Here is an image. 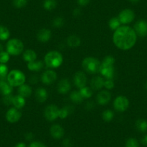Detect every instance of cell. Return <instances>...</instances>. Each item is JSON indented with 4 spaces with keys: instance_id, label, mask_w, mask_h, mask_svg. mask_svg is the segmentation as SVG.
<instances>
[{
    "instance_id": "cell-27",
    "label": "cell",
    "mask_w": 147,
    "mask_h": 147,
    "mask_svg": "<svg viewBox=\"0 0 147 147\" xmlns=\"http://www.w3.org/2000/svg\"><path fill=\"white\" fill-rule=\"evenodd\" d=\"M70 99L73 102L76 103V104H79V103L82 102L84 100V98L80 94V91H73L70 94Z\"/></svg>"
},
{
    "instance_id": "cell-26",
    "label": "cell",
    "mask_w": 147,
    "mask_h": 147,
    "mask_svg": "<svg viewBox=\"0 0 147 147\" xmlns=\"http://www.w3.org/2000/svg\"><path fill=\"white\" fill-rule=\"evenodd\" d=\"M73 107L70 105H66L61 109H59V118L61 119H65L72 113Z\"/></svg>"
},
{
    "instance_id": "cell-21",
    "label": "cell",
    "mask_w": 147,
    "mask_h": 147,
    "mask_svg": "<svg viewBox=\"0 0 147 147\" xmlns=\"http://www.w3.org/2000/svg\"><path fill=\"white\" fill-rule=\"evenodd\" d=\"M35 94L37 101L39 102H43L48 98L47 91H46V89L43 88V87H40V88L37 89Z\"/></svg>"
},
{
    "instance_id": "cell-51",
    "label": "cell",
    "mask_w": 147,
    "mask_h": 147,
    "mask_svg": "<svg viewBox=\"0 0 147 147\" xmlns=\"http://www.w3.org/2000/svg\"><path fill=\"white\" fill-rule=\"evenodd\" d=\"M2 51H3V46H2V45L0 43V52H2Z\"/></svg>"
},
{
    "instance_id": "cell-37",
    "label": "cell",
    "mask_w": 147,
    "mask_h": 147,
    "mask_svg": "<svg viewBox=\"0 0 147 147\" xmlns=\"http://www.w3.org/2000/svg\"><path fill=\"white\" fill-rule=\"evenodd\" d=\"M28 2V0H13L12 3L16 8L21 9V8H23L24 7L26 6Z\"/></svg>"
},
{
    "instance_id": "cell-23",
    "label": "cell",
    "mask_w": 147,
    "mask_h": 147,
    "mask_svg": "<svg viewBox=\"0 0 147 147\" xmlns=\"http://www.w3.org/2000/svg\"><path fill=\"white\" fill-rule=\"evenodd\" d=\"M44 66V63L42 61H34L28 63V68L31 71H39Z\"/></svg>"
},
{
    "instance_id": "cell-35",
    "label": "cell",
    "mask_w": 147,
    "mask_h": 147,
    "mask_svg": "<svg viewBox=\"0 0 147 147\" xmlns=\"http://www.w3.org/2000/svg\"><path fill=\"white\" fill-rule=\"evenodd\" d=\"M9 59H10V55L7 51H2V52H0V63L6 64L9 61Z\"/></svg>"
},
{
    "instance_id": "cell-13",
    "label": "cell",
    "mask_w": 147,
    "mask_h": 147,
    "mask_svg": "<svg viewBox=\"0 0 147 147\" xmlns=\"http://www.w3.org/2000/svg\"><path fill=\"white\" fill-rule=\"evenodd\" d=\"M74 82L77 87L81 89L87 85V77L82 71H78L74 74Z\"/></svg>"
},
{
    "instance_id": "cell-44",
    "label": "cell",
    "mask_w": 147,
    "mask_h": 147,
    "mask_svg": "<svg viewBox=\"0 0 147 147\" xmlns=\"http://www.w3.org/2000/svg\"><path fill=\"white\" fill-rule=\"evenodd\" d=\"M25 139H26L27 141H32V139L34 138V135L32 132H28L25 134Z\"/></svg>"
},
{
    "instance_id": "cell-5",
    "label": "cell",
    "mask_w": 147,
    "mask_h": 147,
    "mask_svg": "<svg viewBox=\"0 0 147 147\" xmlns=\"http://www.w3.org/2000/svg\"><path fill=\"white\" fill-rule=\"evenodd\" d=\"M6 49L9 55L18 56L23 52L24 44L20 39L12 38L8 40Z\"/></svg>"
},
{
    "instance_id": "cell-49",
    "label": "cell",
    "mask_w": 147,
    "mask_h": 147,
    "mask_svg": "<svg viewBox=\"0 0 147 147\" xmlns=\"http://www.w3.org/2000/svg\"><path fill=\"white\" fill-rule=\"evenodd\" d=\"M14 147H27L26 144L24 142H19L16 144Z\"/></svg>"
},
{
    "instance_id": "cell-22",
    "label": "cell",
    "mask_w": 147,
    "mask_h": 147,
    "mask_svg": "<svg viewBox=\"0 0 147 147\" xmlns=\"http://www.w3.org/2000/svg\"><path fill=\"white\" fill-rule=\"evenodd\" d=\"M22 58H23L24 61L29 63V62L36 61L37 54L35 52V51L32 50V49H27V50H25L23 52Z\"/></svg>"
},
{
    "instance_id": "cell-42",
    "label": "cell",
    "mask_w": 147,
    "mask_h": 147,
    "mask_svg": "<svg viewBox=\"0 0 147 147\" xmlns=\"http://www.w3.org/2000/svg\"><path fill=\"white\" fill-rule=\"evenodd\" d=\"M62 145H63V147H72L73 143H72L71 140L70 138H65V139L63 140Z\"/></svg>"
},
{
    "instance_id": "cell-12",
    "label": "cell",
    "mask_w": 147,
    "mask_h": 147,
    "mask_svg": "<svg viewBox=\"0 0 147 147\" xmlns=\"http://www.w3.org/2000/svg\"><path fill=\"white\" fill-rule=\"evenodd\" d=\"M134 30L137 35L140 37H145L147 35V21L141 20L134 25Z\"/></svg>"
},
{
    "instance_id": "cell-45",
    "label": "cell",
    "mask_w": 147,
    "mask_h": 147,
    "mask_svg": "<svg viewBox=\"0 0 147 147\" xmlns=\"http://www.w3.org/2000/svg\"><path fill=\"white\" fill-rule=\"evenodd\" d=\"M82 14V11L80 8H76V9H74L73 11V15L75 17H79Z\"/></svg>"
},
{
    "instance_id": "cell-39",
    "label": "cell",
    "mask_w": 147,
    "mask_h": 147,
    "mask_svg": "<svg viewBox=\"0 0 147 147\" xmlns=\"http://www.w3.org/2000/svg\"><path fill=\"white\" fill-rule=\"evenodd\" d=\"M104 87H105L107 90H112L115 87V84H114V82L113 80H105L104 82Z\"/></svg>"
},
{
    "instance_id": "cell-40",
    "label": "cell",
    "mask_w": 147,
    "mask_h": 147,
    "mask_svg": "<svg viewBox=\"0 0 147 147\" xmlns=\"http://www.w3.org/2000/svg\"><path fill=\"white\" fill-rule=\"evenodd\" d=\"M14 96H12V94H8V95L4 96L3 97V102L4 104L6 105H9L12 104V99H13Z\"/></svg>"
},
{
    "instance_id": "cell-36",
    "label": "cell",
    "mask_w": 147,
    "mask_h": 147,
    "mask_svg": "<svg viewBox=\"0 0 147 147\" xmlns=\"http://www.w3.org/2000/svg\"><path fill=\"white\" fill-rule=\"evenodd\" d=\"M52 24H53V26L54 28H60L63 27V24H64V20L61 17H57V18H56L53 20Z\"/></svg>"
},
{
    "instance_id": "cell-29",
    "label": "cell",
    "mask_w": 147,
    "mask_h": 147,
    "mask_svg": "<svg viewBox=\"0 0 147 147\" xmlns=\"http://www.w3.org/2000/svg\"><path fill=\"white\" fill-rule=\"evenodd\" d=\"M136 127L140 132H146L147 131V121L144 119H138L136 122Z\"/></svg>"
},
{
    "instance_id": "cell-11",
    "label": "cell",
    "mask_w": 147,
    "mask_h": 147,
    "mask_svg": "<svg viewBox=\"0 0 147 147\" xmlns=\"http://www.w3.org/2000/svg\"><path fill=\"white\" fill-rule=\"evenodd\" d=\"M57 79V74L54 71L51 69L46 70L43 73L41 76V81L43 84L49 85L54 82Z\"/></svg>"
},
{
    "instance_id": "cell-25",
    "label": "cell",
    "mask_w": 147,
    "mask_h": 147,
    "mask_svg": "<svg viewBox=\"0 0 147 147\" xmlns=\"http://www.w3.org/2000/svg\"><path fill=\"white\" fill-rule=\"evenodd\" d=\"M15 107L18 109H21L25 106V98L20 95L14 96L12 99V104Z\"/></svg>"
},
{
    "instance_id": "cell-52",
    "label": "cell",
    "mask_w": 147,
    "mask_h": 147,
    "mask_svg": "<svg viewBox=\"0 0 147 147\" xmlns=\"http://www.w3.org/2000/svg\"><path fill=\"white\" fill-rule=\"evenodd\" d=\"M145 87H146V89H147V82H146V84H145Z\"/></svg>"
},
{
    "instance_id": "cell-46",
    "label": "cell",
    "mask_w": 147,
    "mask_h": 147,
    "mask_svg": "<svg viewBox=\"0 0 147 147\" xmlns=\"http://www.w3.org/2000/svg\"><path fill=\"white\" fill-rule=\"evenodd\" d=\"M93 107H94V104H93L92 102H88L86 105V108L88 109V110H92Z\"/></svg>"
},
{
    "instance_id": "cell-3",
    "label": "cell",
    "mask_w": 147,
    "mask_h": 147,
    "mask_svg": "<svg viewBox=\"0 0 147 147\" xmlns=\"http://www.w3.org/2000/svg\"><path fill=\"white\" fill-rule=\"evenodd\" d=\"M26 77L24 73L18 69H13L10 71L8 73L7 77V81L9 82V84L14 87H18L25 84Z\"/></svg>"
},
{
    "instance_id": "cell-6",
    "label": "cell",
    "mask_w": 147,
    "mask_h": 147,
    "mask_svg": "<svg viewBox=\"0 0 147 147\" xmlns=\"http://www.w3.org/2000/svg\"><path fill=\"white\" fill-rule=\"evenodd\" d=\"M113 106L115 110L118 112H124L129 107V100L125 96H118L114 100Z\"/></svg>"
},
{
    "instance_id": "cell-10",
    "label": "cell",
    "mask_w": 147,
    "mask_h": 147,
    "mask_svg": "<svg viewBox=\"0 0 147 147\" xmlns=\"http://www.w3.org/2000/svg\"><path fill=\"white\" fill-rule=\"evenodd\" d=\"M100 73L107 80H113L114 77V74H115L114 65L101 63Z\"/></svg>"
},
{
    "instance_id": "cell-20",
    "label": "cell",
    "mask_w": 147,
    "mask_h": 147,
    "mask_svg": "<svg viewBox=\"0 0 147 147\" xmlns=\"http://www.w3.org/2000/svg\"><path fill=\"white\" fill-rule=\"evenodd\" d=\"M32 88L28 84H24L20 86L19 88H18V94L25 97V98L29 97L32 94Z\"/></svg>"
},
{
    "instance_id": "cell-41",
    "label": "cell",
    "mask_w": 147,
    "mask_h": 147,
    "mask_svg": "<svg viewBox=\"0 0 147 147\" xmlns=\"http://www.w3.org/2000/svg\"><path fill=\"white\" fill-rule=\"evenodd\" d=\"M28 147H47L46 146V144H43L41 141H32L30 144H29Z\"/></svg>"
},
{
    "instance_id": "cell-47",
    "label": "cell",
    "mask_w": 147,
    "mask_h": 147,
    "mask_svg": "<svg viewBox=\"0 0 147 147\" xmlns=\"http://www.w3.org/2000/svg\"><path fill=\"white\" fill-rule=\"evenodd\" d=\"M141 143L143 145L147 146V135H145L143 137V138L141 139Z\"/></svg>"
},
{
    "instance_id": "cell-2",
    "label": "cell",
    "mask_w": 147,
    "mask_h": 147,
    "mask_svg": "<svg viewBox=\"0 0 147 147\" xmlns=\"http://www.w3.org/2000/svg\"><path fill=\"white\" fill-rule=\"evenodd\" d=\"M44 63L46 66L51 69L59 67L63 63V56L56 51H51L45 56Z\"/></svg>"
},
{
    "instance_id": "cell-8",
    "label": "cell",
    "mask_w": 147,
    "mask_h": 147,
    "mask_svg": "<svg viewBox=\"0 0 147 147\" xmlns=\"http://www.w3.org/2000/svg\"><path fill=\"white\" fill-rule=\"evenodd\" d=\"M59 108L55 105H49L44 110V116L49 121H53L59 118Z\"/></svg>"
},
{
    "instance_id": "cell-18",
    "label": "cell",
    "mask_w": 147,
    "mask_h": 147,
    "mask_svg": "<svg viewBox=\"0 0 147 147\" xmlns=\"http://www.w3.org/2000/svg\"><path fill=\"white\" fill-rule=\"evenodd\" d=\"M13 87L5 80H0V93L3 96L11 94Z\"/></svg>"
},
{
    "instance_id": "cell-31",
    "label": "cell",
    "mask_w": 147,
    "mask_h": 147,
    "mask_svg": "<svg viewBox=\"0 0 147 147\" xmlns=\"http://www.w3.org/2000/svg\"><path fill=\"white\" fill-rule=\"evenodd\" d=\"M121 26V22H120L118 18H113L109 21V27L112 30L115 31Z\"/></svg>"
},
{
    "instance_id": "cell-17",
    "label": "cell",
    "mask_w": 147,
    "mask_h": 147,
    "mask_svg": "<svg viewBox=\"0 0 147 147\" xmlns=\"http://www.w3.org/2000/svg\"><path fill=\"white\" fill-rule=\"evenodd\" d=\"M58 91L60 94H66L71 90V83L67 79H63L58 84Z\"/></svg>"
},
{
    "instance_id": "cell-43",
    "label": "cell",
    "mask_w": 147,
    "mask_h": 147,
    "mask_svg": "<svg viewBox=\"0 0 147 147\" xmlns=\"http://www.w3.org/2000/svg\"><path fill=\"white\" fill-rule=\"evenodd\" d=\"M90 2V0H77V4L81 7L87 6Z\"/></svg>"
},
{
    "instance_id": "cell-14",
    "label": "cell",
    "mask_w": 147,
    "mask_h": 147,
    "mask_svg": "<svg viewBox=\"0 0 147 147\" xmlns=\"http://www.w3.org/2000/svg\"><path fill=\"white\" fill-rule=\"evenodd\" d=\"M111 100V94L107 90H102L97 94V101L100 105H107Z\"/></svg>"
},
{
    "instance_id": "cell-9",
    "label": "cell",
    "mask_w": 147,
    "mask_h": 147,
    "mask_svg": "<svg viewBox=\"0 0 147 147\" xmlns=\"http://www.w3.org/2000/svg\"><path fill=\"white\" fill-rule=\"evenodd\" d=\"M22 117V113L20 111L19 109L13 107L9 108L6 113V119L7 121L11 123H15L20 121Z\"/></svg>"
},
{
    "instance_id": "cell-15",
    "label": "cell",
    "mask_w": 147,
    "mask_h": 147,
    "mask_svg": "<svg viewBox=\"0 0 147 147\" xmlns=\"http://www.w3.org/2000/svg\"><path fill=\"white\" fill-rule=\"evenodd\" d=\"M50 134L54 139H61L64 135V130L59 124H54L50 128Z\"/></svg>"
},
{
    "instance_id": "cell-4",
    "label": "cell",
    "mask_w": 147,
    "mask_h": 147,
    "mask_svg": "<svg viewBox=\"0 0 147 147\" xmlns=\"http://www.w3.org/2000/svg\"><path fill=\"white\" fill-rule=\"evenodd\" d=\"M82 67L89 74H96L100 72L101 62L94 57H86L82 61Z\"/></svg>"
},
{
    "instance_id": "cell-30",
    "label": "cell",
    "mask_w": 147,
    "mask_h": 147,
    "mask_svg": "<svg viewBox=\"0 0 147 147\" xmlns=\"http://www.w3.org/2000/svg\"><path fill=\"white\" fill-rule=\"evenodd\" d=\"M57 2L56 0H44L43 2V7L48 11H51L56 7Z\"/></svg>"
},
{
    "instance_id": "cell-7",
    "label": "cell",
    "mask_w": 147,
    "mask_h": 147,
    "mask_svg": "<svg viewBox=\"0 0 147 147\" xmlns=\"http://www.w3.org/2000/svg\"><path fill=\"white\" fill-rule=\"evenodd\" d=\"M135 18V14L131 9H125L120 12L118 19L123 25H127L134 21Z\"/></svg>"
},
{
    "instance_id": "cell-50",
    "label": "cell",
    "mask_w": 147,
    "mask_h": 147,
    "mask_svg": "<svg viewBox=\"0 0 147 147\" xmlns=\"http://www.w3.org/2000/svg\"><path fill=\"white\" fill-rule=\"evenodd\" d=\"M129 1L131 2V3H134V4L138 3V2H139V0H129Z\"/></svg>"
},
{
    "instance_id": "cell-33",
    "label": "cell",
    "mask_w": 147,
    "mask_h": 147,
    "mask_svg": "<svg viewBox=\"0 0 147 147\" xmlns=\"http://www.w3.org/2000/svg\"><path fill=\"white\" fill-rule=\"evenodd\" d=\"M8 73V67L7 65L0 63V80H6Z\"/></svg>"
},
{
    "instance_id": "cell-48",
    "label": "cell",
    "mask_w": 147,
    "mask_h": 147,
    "mask_svg": "<svg viewBox=\"0 0 147 147\" xmlns=\"http://www.w3.org/2000/svg\"><path fill=\"white\" fill-rule=\"evenodd\" d=\"M30 82L32 83V84H35V83H37V82H38V78H37L35 76H33V77H32L30 79Z\"/></svg>"
},
{
    "instance_id": "cell-38",
    "label": "cell",
    "mask_w": 147,
    "mask_h": 147,
    "mask_svg": "<svg viewBox=\"0 0 147 147\" xmlns=\"http://www.w3.org/2000/svg\"><path fill=\"white\" fill-rule=\"evenodd\" d=\"M125 147H139V144L136 138H130L125 142Z\"/></svg>"
},
{
    "instance_id": "cell-16",
    "label": "cell",
    "mask_w": 147,
    "mask_h": 147,
    "mask_svg": "<svg viewBox=\"0 0 147 147\" xmlns=\"http://www.w3.org/2000/svg\"><path fill=\"white\" fill-rule=\"evenodd\" d=\"M51 38V31L47 28H43L40 30L37 34V38L42 43H46L49 41Z\"/></svg>"
},
{
    "instance_id": "cell-28",
    "label": "cell",
    "mask_w": 147,
    "mask_h": 147,
    "mask_svg": "<svg viewBox=\"0 0 147 147\" xmlns=\"http://www.w3.org/2000/svg\"><path fill=\"white\" fill-rule=\"evenodd\" d=\"M10 32L7 27L0 25V40H6L9 39Z\"/></svg>"
},
{
    "instance_id": "cell-19",
    "label": "cell",
    "mask_w": 147,
    "mask_h": 147,
    "mask_svg": "<svg viewBox=\"0 0 147 147\" xmlns=\"http://www.w3.org/2000/svg\"><path fill=\"white\" fill-rule=\"evenodd\" d=\"M105 80L101 77H95L92 79L90 82V87L93 90H101L104 87Z\"/></svg>"
},
{
    "instance_id": "cell-34",
    "label": "cell",
    "mask_w": 147,
    "mask_h": 147,
    "mask_svg": "<svg viewBox=\"0 0 147 147\" xmlns=\"http://www.w3.org/2000/svg\"><path fill=\"white\" fill-rule=\"evenodd\" d=\"M114 118V113L112 110H106L102 113V118L105 122H110Z\"/></svg>"
},
{
    "instance_id": "cell-32",
    "label": "cell",
    "mask_w": 147,
    "mask_h": 147,
    "mask_svg": "<svg viewBox=\"0 0 147 147\" xmlns=\"http://www.w3.org/2000/svg\"><path fill=\"white\" fill-rule=\"evenodd\" d=\"M80 92L84 99H89L92 95V90L87 86L80 89Z\"/></svg>"
},
{
    "instance_id": "cell-1",
    "label": "cell",
    "mask_w": 147,
    "mask_h": 147,
    "mask_svg": "<svg viewBox=\"0 0 147 147\" xmlns=\"http://www.w3.org/2000/svg\"><path fill=\"white\" fill-rule=\"evenodd\" d=\"M137 40V35L135 30L131 27L121 26L114 31L113 41L118 49L127 51L135 46Z\"/></svg>"
},
{
    "instance_id": "cell-24",
    "label": "cell",
    "mask_w": 147,
    "mask_h": 147,
    "mask_svg": "<svg viewBox=\"0 0 147 147\" xmlns=\"http://www.w3.org/2000/svg\"><path fill=\"white\" fill-rule=\"evenodd\" d=\"M81 44V39L75 35H70L67 38V45L71 48H77Z\"/></svg>"
}]
</instances>
